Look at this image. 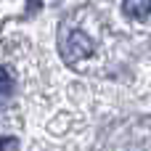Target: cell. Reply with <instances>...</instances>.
Listing matches in <instances>:
<instances>
[{"label":"cell","mask_w":151,"mask_h":151,"mask_svg":"<svg viewBox=\"0 0 151 151\" xmlns=\"http://www.w3.org/2000/svg\"><path fill=\"white\" fill-rule=\"evenodd\" d=\"M90 53H93V40H90L85 32H80V29L69 32V37H66V42H64V58H66L69 64H74V61H80V58H88Z\"/></svg>","instance_id":"6da1fadb"},{"label":"cell","mask_w":151,"mask_h":151,"mask_svg":"<svg viewBox=\"0 0 151 151\" xmlns=\"http://www.w3.org/2000/svg\"><path fill=\"white\" fill-rule=\"evenodd\" d=\"M122 8H125V13H127L130 19L143 21L151 13V0H122Z\"/></svg>","instance_id":"7a4b0ae2"},{"label":"cell","mask_w":151,"mask_h":151,"mask_svg":"<svg viewBox=\"0 0 151 151\" xmlns=\"http://www.w3.org/2000/svg\"><path fill=\"white\" fill-rule=\"evenodd\" d=\"M11 88H13L11 66H3V69H0V93H3V98H8V96H11Z\"/></svg>","instance_id":"3957f363"},{"label":"cell","mask_w":151,"mask_h":151,"mask_svg":"<svg viewBox=\"0 0 151 151\" xmlns=\"http://www.w3.org/2000/svg\"><path fill=\"white\" fill-rule=\"evenodd\" d=\"M19 149V141L16 138H3V151H13Z\"/></svg>","instance_id":"277c9868"}]
</instances>
